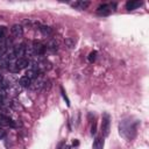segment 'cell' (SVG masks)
Masks as SVG:
<instances>
[{
    "label": "cell",
    "mask_w": 149,
    "mask_h": 149,
    "mask_svg": "<svg viewBox=\"0 0 149 149\" xmlns=\"http://www.w3.org/2000/svg\"><path fill=\"white\" fill-rule=\"evenodd\" d=\"M137 121H132V120H122L119 125V133L122 137L126 140H132L135 134H136V128H137Z\"/></svg>",
    "instance_id": "6da1fadb"
},
{
    "label": "cell",
    "mask_w": 149,
    "mask_h": 149,
    "mask_svg": "<svg viewBox=\"0 0 149 149\" xmlns=\"http://www.w3.org/2000/svg\"><path fill=\"white\" fill-rule=\"evenodd\" d=\"M111 132V115L108 113H104L101 118V133L103 136H108Z\"/></svg>",
    "instance_id": "7a4b0ae2"
},
{
    "label": "cell",
    "mask_w": 149,
    "mask_h": 149,
    "mask_svg": "<svg viewBox=\"0 0 149 149\" xmlns=\"http://www.w3.org/2000/svg\"><path fill=\"white\" fill-rule=\"evenodd\" d=\"M40 72H41V71H40V69H39L37 63H36V62H33V63L29 64V68H28V70H27V72H26V76H27L29 79L34 81V79H37Z\"/></svg>",
    "instance_id": "3957f363"
},
{
    "label": "cell",
    "mask_w": 149,
    "mask_h": 149,
    "mask_svg": "<svg viewBox=\"0 0 149 149\" xmlns=\"http://www.w3.org/2000/svg\"><path fill=\"white\" fill-rule=\"evenodd\" d=\"M32 49H33L35 56H43L44 52H46V50H47L46 49V46H43L41 42H37V41H34L33 42Z\"/></svg>",
    "instance_id": "277c9868"
},
{
    "label": "cell",
    "mask_w": 149,
    "mask_h": 149,
    "mask_svg": "<svg viewBox=\"0 0 149 149\" xmlns=\"http://www.w3.org/2000/svg\"><path fill=\"white\" fill-rule=\"evenodd\" d=\"M29 64H30V61H29L28 58H26V57L18 58V59L14 62V65H15V69H17V71H18V72H19L20 70H23V69L28 68V66H29Z\"/></svg>",
    "instance_id": "5b68a950"
},
{
    "label": "cell",
    "mask_w": 149,
    "mask_h": 149,
    "mask_svg": "<svg viewBox=\"0 0 149 149\" xmlns=\"http://www.w3.org/2000/svg\"><path fill=\"white\" fill-rule=\"evenodd\" d=\"M13 54H14V57L18 59V58H22L25 55H26V46L25 44H18L13 48Z\"/></svg>",
    "instance_id": "8992f818"
},
{
    "label": "cell",
    "mask_w": 149,
    "mask_h": 149,
    "mask_svg": "<svg viewBox=\"0 0 149 149\" xmlns=\"http://www.w3.org/2000/svg\"><path fill=\"white\" fill-rule=\"evenodd\" d=\"M111 12H112V6L108 5V4H103V5H100V6L97 8V13H98L99 15H103V17L110 15Z\"/></svg>",
    "instance_id": "52a82bcc"
},
{
    "label": "cell",
    "mask_w": 149,
    "mask_h": 149,
    "mask_svg": "<svg viewBox=\"0 0 149 149\" xmlns=\"http://www.w3.org/2000/svg\"><path fill=\"white\" fill-rule=\"evenodd\" d=\"M11 32H12V35L14 36V37H22V35H23V27L21 26V25H13L12 26V28H11Z\"/></svg>",
    "instance_id": "ba28073f"
},
{
    "label": "cell",
    "mask_w": 149,
    "mask_h": 149,
    "mask_svg": "<svg viewBox=\"0 0 149 149\" xmlns=\"http://www.w3.org/2000/svg\"><path fill=\"white\" fill-rule=\"evenodd\" d=\"M142 5V1H137V0H130V1L126 3V10L128 11H134L137 7H140Z\"/></svg>",
    "instance_id": "9c48e42d"
},
{
    "label": "cell",
    "mask_w": 149,
    "mask_h": 149,
    "mask_svg": "<svg viewBox=\"0 0 149 149\" xmlns=\"http://www.w3.org/2000/svg\"><path fill=\"white\" fill-rule=\"evenodd\" d=\"M18 84H19V86H21V88H30L32 84H33V81L29 79L27 76H22V77L19 79Z\"/></svg>",
    "instance_id": "30bf717a"
},
{
    "label": "cell",
    "mask_w": 149,
    "mask_h": 149,
    "mask_svg": "<svg viewBox=\"0 0 149 149\" xmlns=\"http://www.w3.org/2000/svg\"><path fill=\"white\" fill-rule=\"evenodd\" d=\"M39 30L41 32V34L43 36H50L52 34V29L49 27V26H44V25H41L39 26Z\"/></svg>",
    "instance_id": "8fae6325"
},
{
    "label": "cell",
    "mask_w": 149,
    "mask_h": 149,
    "mask_svg": "<svg viewBox=\"0 0 149 149\" xmlns=\"http://www.w3.org/2000/svg\"><path fill=\"white\" fill-rule=\"evenodd\" d=\"M72 6L77 10H86L90 6V3L89 1H76L72 4Z\"/></svg>",
    "instance_id": "7c38bea8"
},
{
    "label": "cell",
    "mask_w": 149,
    "mask_h": 149,
    "mask_svg": "<svg viewBox=\"0 0 149 149\" xmlns=\"http://www.w3.org/2000/svg\"><path fill=\"white\" fill-rule=\"evenodd\" d=\"M46 49L50 50L51 52H56L57 49H58V43L56 42V40H51L48 42V44L46 46Z\"/></svg>",
    "instance_id": "4fadbf2b"
},
{
    "label": "cell",
    "mask_w": 149,
    "mask_h": 149,
    "mask_svg": "<svg viewBox=\"0 0 149 149\" xmlns=\"http://www.w3.org/2000/svg\"><path fill=\"white\" fill-rule=\"evenodd\" d=\"M93 149H103L104 148V140L101 137H96L95 141H93V146H92Z\"/></svg>",
    "instance_id": "5bb4252c"
},
{
    "label": "cell",
    "mask_w": 149,
    "mask_h": 149,
    "mask_svg": "<svg viewBox=\"0 0 149 149\" xmlns=\"http://www.w3.org/2000/svg\"><path fill=\"white\" fill-rule=\"evenodd\" d=\"M65 46L69 48V49H72V48H74V40L73 39H71V37H68V39H65Z\"/></svg>",
    "instance_id": "9a60e30c"
},
{
    "label": "cell",
    "mask_w": 149,
    "mask_h": 149,
    "mask_svg": "<svg viewBox=\"0 0 149 149\" xmlns=\"http://www.w3.org/2000/svg\"><path fill=\"white\" fill-rule=\"evenodd\" d=\"M6 33H7V28L5 26H0V41L6 39Z\"/></svg>",
    "instance_id": "2e32d148"
},
{
    "label": "cell",
    "mask_w": 149,
    "mask_h": 149,
    "mask_svg": "<svg viewBox=\"0 0 149 149\" xmlns=\"http://www.w3.org/2000/svg\"><path fill=\"white\" fill-rule=\"evenodd\" d=\"M96 58H97V51H92V52H90V55H89V57H88L89 62H90V63H93V62L96 61Z\"/></svg>",
    "instance_id": "e0dca14e"
},
{
    "label": "cell",
    "mask_w": 149,
    "mask_h": 149,
    "mask_svg": "<svg viewBox=\"0 0 149 149\" xmlns=\"http://www.w3.org/2000/svg\"><path fill=\"white\" fill-rule=\"evenodd\" d=\"M61 93H62V97H63V99L65 100V103H66V105L68 106H70V100H69V98L66 97V95H65V91H64V89L61 86Z\"/></svg>",
    "instance_id": "ac0fdd59"
},
{
    "label": "cell",
    "mask_w": 149,
    "mask_h": 149,
    "mask_svg": "<svg viewBox=\"0 0 149 149\" xmlns=\"http://www.w3.org/2000/svg\"><path fill=\"white\" fill-rule=\"evenodd\" d=\"M57 149H69V146L66 144V142H65V141H62V142H59V144H58Z\"/></svg>",
    "instance_id": "d6986e66"
},
{
    "label": "cell",
    "mask_w": 149,
    "mask_h": 149,
    "mask_svg": "<svg viewBox=\"0 0 149 149\" xmlns=\"http://www.w3.org/2000/svg\"><path fill=\"white\" fill-rule=\"evenodd\" d=\"M96 132H97V122L93 121L92 127H91V133H92V134H96Z\"/></svg>",
    "instance_id": "ffe728a7"
},
{
    "label": "cell",
    "mask_w": 149,
    "mask_h": 149,
    "mask_svg": "<svg viewBox=\"0 0 149 149\" xmlns=\"http://www.w3.org/2000/svg\"><path fill=\"white\" fill-rule=\"evenodd\" d=\"M5 136H6V132L3 128H0V140H3Z\"/></svg>",
    "instance_id": "44dd1931"
},
{
    "label": "cell",
    "mask_w": 149,
    "mask_h": 149,
    "mask_svg": "<svg viewBox=\"0 0 149 149\" xmlns=\"http://www.w3.org/2000/svg\"><path fill=\"white\" fill-rule=\"evenodd\" d=\"M72 144H73V146H78V144H79V142H78L77 140H73V142H72Z\"/></svg>",
    "instance_id": "7402d4cb"
},
{
    "label": "cell",
    "mask_w": 149,
    "mask_h": 149,
    "mask_svg": "<svg viewBox=\"0 0 149 149\" xmlns=\"http://www.w3.org/2000/svg\"><path fill=\"white\" fill-rule=\"evenodd\" d=\"M0 128H1V123H0Z\"/></svg>",
    "instance_id": "603a6c76"
}]
</instances>
